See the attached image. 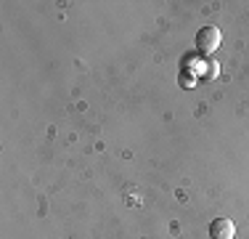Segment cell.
<instances>
[{"label": "cell", "mask_w": 249, "mask_h": 239, "mask_svg": "<svg viewBox=\"0 0 249 239\" xmlns=\"http://www.w3.org/2000/svg\"><path fill=\"white\" fill-rule=\"evenodd\" d=\"M220 29L215 27V24H207V27H201L196 32V40H194V45H196V53L199 56H212V53L220 48Z\"/></svg>", "instance_id": "cell-1"}, {"label": "cell", "mask_w": 249, "mask_h": 239, "mask_svg": "<svg viewBox=\"0 0 249 239\" xmlns=\"http://www.w3.org/2000/svg\"><path fill=\"white\" fill-rule=\"evenodd\" d=\"M207 231L210 239H236V223L231 218H215Z\"/></svg>", "instance_id": "cell-2"}, {"label": "cell", "mask_w": 249, "mask_h": 239, "mask_svg": "<svg viewBox=\"0 0 249 239\" xmlns=\"http://www.w3.org/2000/svg\"><path fill=\"white\" fill-rule=\"evenodd\" d=\"M217 75H220V64H217L215 59H210V61L204 64V77L207 80H215Z\"/></svg>", "instance_id": "cell-3"}, {"label": "cell", "mask_w": 249, "mask_h": 239, "mask_svg": "<svg viewBox=\"0 0 249 239\" xmlns=\"http://www.w3.org/2000/svg\"><path fill=\"white\" fill-rule=\"evenodd\" d=\"M180 82H183V85H194V77H186V75H180Z\"/></svg>", "instance_id": "cell-4"}]
</instances>
